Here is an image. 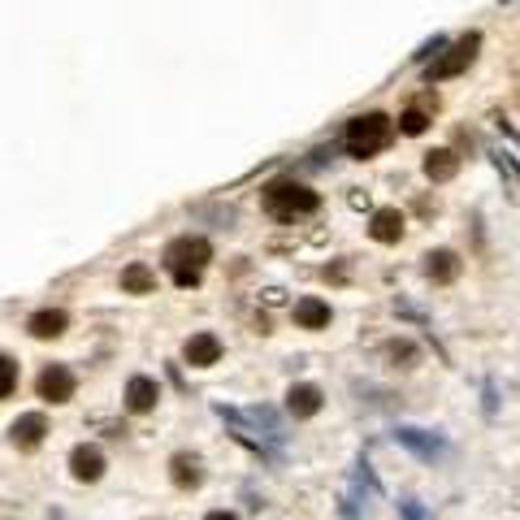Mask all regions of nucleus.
Masks as SVG:
<instances>
[{
    "label": "nucleus",
    "instance_id": "13",
    "mask_svg": "<svg viewBox=\"0 0 520 520\" xmlns=\"http://www.w3.org/2000/svg\"><path fill=\"white\" fill-rule=\"evenodd\" d=\"M369 234L377 243H399L403 239V213L399 208H377L369 221Z\"/></svg>",
    "mask_w": 520,
    "mask_h": 520
},
{
    "label": "nucleus",
    "instance_id": "19",
    "mask_svg": "<svg viewBox=\"0 0 520 520\" xmlns=\"http://www.w3.org/2000/svg\"><path fill=\"white\" fill-rule=\"evenodd\" d=\"M13 386H18V364H13L9 356H0V399H9Z\"/></svg>",
    "mask_w": 520,
    "mask_h": 520
},
{
    "label": "nucleus",
    "instance_id": "22",
    "mask_svg": "<svg viewBox=\"0 0 520 520\" xmlns=\"http://www.w3.org/2000/svg\"><path fill=\"white\" fill-rule=\"evenodd\" d=\"M481 395H486V416L499 412V395H494V382H486V390H481Z\"/></svg>",
    "mask_w": 520,
    "mask_h": 520
},
{
    "label": "nucleus",
    "instance_id": "20",
    "mask_svg": "<svg viewBox=\"0 0 520 520\" xmlns=\"http://www.w3.org/2000/svg\"><path fill=\"white\" fill-rule=\"evenodd\" d=\"M425 126H429V113H425V109H408V113L399 117V130H403V135H421Z\"/></svg>",
    "mask_w": 520,
    "mask_h": 520
},
{
    "label": "nucleus",
    "instance_id": "8",
    "mask_svg": "<svg viewBox=\"0 0 520 520\" xmlns=\"http://www.w3.org/2000/svg\"><path fill=\"white\" fill-rule=\"evenodd\" d=\"M9 434H13V447H18V451H35L39 442H44V434H48L44 412H26V416H18Z\"/></svg>",
    "mask_w": 520,
    "mask_h": 520
},
{
    "label": "nucleus",
    "instance_id": "5",
    "mask_svg": "<svg viewBox=\"0 0 520 520\" xmlns=\"http://www.w3.org/2000/svg\"><path fill=\"white\" fill-rule=\"evenodd\" d=\"M477 48H481V35H464V39H455V44H451V48L442 52V57H438V61L425 70V78H429V83H447V78L464 74L468 65H473Z\"/></svg>",
    "mask_w": 520,
    "mask_h": 520
},
{
    "label": "nucleus",
    "instance_id": "2",
    "mask_svg": "<svg viewBox=\"0 0 520 520\" xmlns=\"http://www.w3.org/2000/svg\"><path fill=\"white\" fill-rule=\"evenodd\" d=\"M260 204L273 221H295V217H312L321 208V195L308 187V182L295 178H273L265 191H260Z\"/></svg>",
    "mask_w": 520,
    "mask_h": 520
},
{
    "label": "nucleus",
    "instance_id": "6",
    "mask_svg": "<svg viewBox=\"0 0 520 520\" xmlns=\"http://www.w3.org/2000/svg\"><path fill=\"white\" fill-rule=\"evenodd\" d=\"M74 373L65 369V364H48L44 373H39V382H35V390H39V399L44 403H70L74 399Z\"/></svg>",
    "mask_w": 520,
    "mask_h": 520
},
{
    "label": "nucleus",
    "instance_id": "21",
    "mask_svg": "<svg viewBox=\"0 0 520 520\" xmlns=\"http://www.w3.org/2000/svg\"><path fill=\"white\" fill-rule=\"evenodd\" d=\"M399 520H429L421 499H399Z\"/></svg>",
    "mask_w": 520,
    "mask_h": 520
},
{
    "label": "nucleus",
    "instance_id": "17",
    "mask_svg": "<svg viewBox=\"0 0 520 520\" xmlns=\"http://www.w3.org/2000/svg\"><path fill=\"white\" fill-rule=\"evenodd\" d=\"M295 321L304 325V330H325V325H330V304H325V299H299Z\"/></svg>",
    "mask_w": 520,
    "mask_h": 520
},
{
    "label": "nucleus",
    "instance_id": "4",
    "mask_svg": "<svg viewBox=\"0 0 520 520\" xmlns=\"http://www.w3.org/2000/svg\"><path fill=\"white\" fill-rule=\"evenodd\" d=\"M395 442L408 455H416L421 464H442L451 455V442L442 438V434H434V429H416V425H399L395 429Z\"/></svg>",
    "mask_w": 520,
    "mask_h": 520
},
{
    "label": "nucleus",
    "instance_id": "11",
    "mask_svg": "<svg viewBox=\"0 0 520 520\" xmlns=\"http://www.w3.org/2000/svg\"><path fill=\"white\" fill-rule=\"evenodd\" d=\"M156 399H161V386L152 382V377H130L126 382V408L130 412H152L156 408Z\"/></svg>",
    "mask_w": 520,
    "mask_h": 520
},
{
    "label": "nucleus",
    "instance_id": "3",
    "mask_svg": "<svg viewBox=\"0 0 520 520\" xmlns=\"http://www.w3.org/2000/svg\"><path fill=\"white\" fill-rule=\"evenodd\" d=\"M390 139H395V122H390L386 113H360V117H351L343 130V148H347V156H356V161H369V156L386 152Z\"/></svg>",
    "mask_w": 520,
    "mask_h": 520
},
{
    "label": "nucleus",
    "instance_id": "24",
    "mask_svg": "<svg viewBox=\"0 0 520 520\" xmlns=\"http://www.w3.org/2000/svg\"><path fill=\"white\" fill-rule=\"evenodd\" d=\"M52 520H61V516H52Z\"/></svg>",
    "mask_w": 520,
    "mask_h": 520
},
{
    "label": "nucleus",
    "instance_id": "12",
    "mask_svg": "<svg viewBox=\"0 0 520 520\" xmlns=\"http://www.w3.org/2000/svg\"><path fill=\"white\" fill-rule=\"evenodd\" d=\"M26 330H31L35 338H61L65 330H70V317H65L61 308H39V312H31Z\"/></svg>",
    "mask_w": 520,
    "mask_h": 520
},
{
    "label": "nucleus",
    "instance_id": "9",
    "mask_svg": "<svg viewBox=\"0 0 520 520\" xmlns=\"http://www.w3.org/2000/svg\"><path fill=\"white\" fill-rule=\"evenodd\" d=\"M70 473H74V481H100L104 477V451L78 442V447L70 451Z\"/></svg>",
    "mask_w": 520,
    "mask_h": 520
},
{
    "label": "nucleus",
    "instance_id": "14",
    "mask_svg": "<svg viewBox=\"0 0 520 520\" xmlns=\"http://www.w3.org/2000/svg\"><path fill=\"white\" fill-rule=\"evenodd\" d=\"M455 174H460V156H455L451 148H434L425 156V178L429 182H451Z\"/></svg>",
    "mask_w": 520,
    "mask_h": 520
},
{
    "label": "nucleus",
    "instance_id": "23",
    "mask_svg": "<svg viewBox=\"0 0 520 520\" xmlns=\"http://www.w3.org/2000/svg\"><path fill=\"white\" fill-rule=\"evenodd\" d=\"M204 520H239V516H234V512H208Z\"/></svg>",
    "mask_w": 520,
    "mask_h": 520
},
{
    "label": "nucleus",
    "instance_id": "16",
    "mask_svg": "<svg viewBox=\"0 0 520 520\" xmlns=\"http://www.w3.org/2000/svg\"><path fill=\"white\" fill-rule=\"evenodd\" d=\"M169 468H174L169 477H174L178 490H195L204 481V464L195 460V455H174V464H169Z\"/></svg>",
    "mask_w": 520,
    "mask_h": 520
},
{
    "label": "nucleus",
    "instance_id": "1",
    "mask_svg": "<svg viewBox=\"0 0 520 520\" xmlns=\"http://www.w3.org/2000/svg\"><path fill=\"white\" fill-rule=\"evenodd\" d=\"M165 273L174 278V286H200L208 260H213V243L204 239V234H178V239L165 243Z\"/></svg>",
    "mask_w": 520,
    "mask_h": 520
},
{
    "label": "nucleus",
    "instance_id": "15",
    "mask_svg": "<svg viewBox=\"0 0 520 520\" xmlns=\"http://www.w3.org/2000/svg\"><path fill=\"white\" fill-rule=\"evenodd\" d=\"M425 273L434 282H455V278H460V256L447 252V247H442V252H429L425 256Z\"/></svg>",
    "mask_w": 520,
    "mask_h": 520
},
{
    "label": "nucleus",
    "instance_id": "18",
    "mask_svg": "<svg viewBox=\"0 0 520 520\" xmlns=\"http://www.w3.org/2000/svg\"><path fill=\"white\" fill-rule=\"evenodd\" d=\"M122 291H126V295H148V291H156V273H152L148 265H126V269H122Z\"/></svg>",
    "mask_w": 520,
    "mask_h": 520
},
{
    "label": "nucleus",
    "instance_id": "7",
    "mask_svg": "<svg viewBox=\"0 0 520 520\" xmlns=\"http://www.w3.org/2000/svg\"><path fill=\"white\" fill-rule=\"evenodd\" d=\"M321 386H312V382H295L291 390H286V412L295 416V421H308V416H317L321 412Z\"/></svg>",
    "mask_w": 520,
    "mask_h": 520
},
{
    "label": "nucleus",
    "instance_id": "10",
    "mask_svg": "<svg viewBox=\"0 0 520 520\" xmlns=\"http://www.w3.org/2000/svg\"><path fill=\"white\" fill-rule=\"evenodd\" d=\"M182 356H187L191 369H208V364L221 360V338L217 334H191L187 347H182Z\"/></svg>",
    "mask_w": 520,
    "mask_h": 520
}]
</instances>
